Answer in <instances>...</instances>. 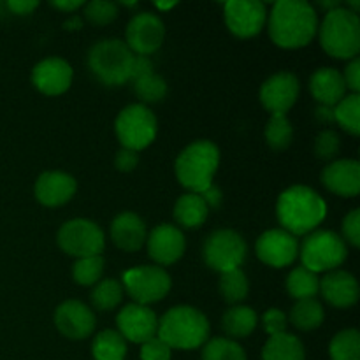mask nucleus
<instances>
[{
    "mask_svg": "<svg viewBox=\"0 0 360 360\" xmlns=\"http://www.w3.org/2000/svg\"><path fill=\"white\" fill-rule=\"evenodd\" d=\"M157 334L171 350H193L206 343L210 322L204 313L192 306H176L162 316Z\"/></svg>",
    "mask_w": 360,
    "mask_h": 360,
    "instance_id": "nucleus-3",
    "label": "nucleus"
},
{
    "mask_svg": "<svg viewBox=\"0 0 360 360\" xmlns=\"http://www.w3.org/2000/svg\"><path fill=\"white\" fill-rule=\"evenodd\" d=\"M319 16L304 0H280L269 14V35L280 48L295 49L308 46L316 35Z\"/></svg>",
    "mask_w": 360,
    "mask_h": 360,
    "instance_id": "nucleus-1",
    "label": "nucleus"
},
{
    "mask_svg": "<svg viewBox=\"0 0 360 360\" xmlns=\"http://www.w3.org/2000/svg\"><path fill=\"white\" fill-rule=\"evenodd\" d=\"M257 313L248 306H234L227 309L221 319V327L231 338H246L255 330Z\"/></svg>",
    "mask_w": 360,
    "mask_h": 360,
    "instance_id": "nucleus-27",
    "label": "nucleus"
},
{
    "mask_svg": "<svg viewBox=\"0 0 360 360\" xmlns=\"http://www.w3.org/2000/svg\"><path fill=\"white\" fill-rule=\"evenodd\" d=\"M290 320L301 330L316 329L323 322L322 304L316 299H302V301H297L290 311Z\"/></svg>",
    "mask_w": 360,
    "mask_h": 360,
    "instance_id": "nucleus-30",
    "label": "nucleus"
},
{
    "mask_svg": "<svg viewBox=\"0 0 360 360\" xmlns=\"http://www.w3.org/2000/svg\"><path fill=\"white\" fill-rule=\"evenodd\" d=\"M220 164V150L211 141H195L179 153L176 176L192 193H202L213 186V176Z\"/></svg>",
    "mask_w": 360,
    "mask_h": 360,
    "instance_id": "nucleus-4",
    "label": "nucleus"
},
{
    "mask_svg": "<svg viewBox=\"0 0 360 360\" xmlns=\"http://www.w3.org/2000/svg\"><path fill=\"white\" fill-rule=\"evenodd\" d=\"M257 257L271 267L290 266L299 253L295 236L288 234L283 229L267 231L257 239Z\"/></svg>",
    "mask_w": 360,
    "mask_h": 360,
    "instance_id": "nucleus-14",
    "label": "nucleus"
},
{
    "mask_svg": "<svg viewBox=\"0 0 360 360\" xmlns=\"http://www.w3.org/2000/svg\"><path fill=\"white\" fill-rule=\"evenodd\" d=\"M210 207L199 193H185L176 200L174 218L186 229H197L206 221Z\"/></svg>",
    "mask_w": 360,
    "mask_h": 360,
    "instance_id": "nucleus-25",
    "label": "nucleus"
},
{
    "mask_svg": "<svg viewBox=\"0 0 360 360\" xmlns=\"http://www.w3.org/2000/svg\"><path fill=\"white\" fill-rule=\"evenodd\" d=\"M316 118L323 123H333L334 122V108H329V105H320L316 109Z\"/></svg>",
    "mask_w": 360,
    "mask_h": 360,
    "instance_id": "nucleus-49",
    "label": "nucleus"
},
{
    "mask_svg": "<svg viewBox=\"0 0 360 360\" xmlns=\"http://www.w3.org/2000/svg\"><path fill=\"white\" fill-rule=\"evenodd\" d=\"M343 234L352 246H360V211L354 210L343 220Z\"/></svg>",
    "mask_w": 360,
    "mask_h": 360,
    "instance_id": "nucleus-43",
    "label": "nucleus"
},
{
    "mask_svg": "<svg viewBox=\"0 0 360 360\" xmlns=\"http://www.w3.org/2000/svg\"><path fill=\"white\" fill-rule=\"evenodd\" d=\"M347 245L333 231H316L304 239L301 248L302 267L313 273L334 271L347 260Z\"/></svg>",
    "mask_w": 360,
    "mask_h": 360,
    "instance_id": "nucleus-7",
    "label": "nucleus"
},
{
    "mask_svg": "<svg viewBox=\"0 0 360 360\" xmlns=\"http://www.w3.org/2000/svg\"><path fill=\"white\" fill-rule=\"evenodd\" d=\"M320 292L334 308H350L359 299V283L347 271H330L320 280Z\"/></svg>",
    "mask_w": 360,
    "mask_h": 360,
    "instance_id": "nucleus-22",
    "label": "nucleus"
},
{
    "mask_svg": "<svg viewBox=\"0 0 360 360\" xmlns=\"http://www.w3.org/2000/svg\"><path fill=\"white\" fill-rule=\"evenodd\" d=\"M32 83L46 95H60L72 83V67L62 58H46L32 70Z\"/></svg>",
    "mask_w": 360,
    "mask_h": 360,
    "instance_id": "nucleus-19",
    "label": "nucleus"
},
{
    "mask_svg": "<svg viewBox=\"0 0 360 360\" xmlns=\"http://www.w3.org/2000/svg\"><path fill=\"white\" fill-rule=\"evenodd\" d=\"M151 72H153V63H151V60L148 58V56H134L132 69H130V81H132V83Z\"/></svg>",
    "mask_w": 360,
    "mask_h": 360,
    "instance_id": "nucleus-46",
    "label": "nucleus"
},
{
    "mask_svg": "<svg viewBox=\"0 0 360 360\" xmlns=\"http://www.w3.org/2000/svg\"><path fill=\"white\" fill-rule=\"evenodd\" d=\"M309 90L320 105L334 108L347 95V84H345L343 74L333 67H322L315 70L309 79Z\"/></svg>",
    "mask_w": 360,
    "mask_h": 360,
    "instance_id": "nucleus-23",
    "label": "nucleus"
},
{
    "mask_svg": "<svg viewBox=\"0 0 360 360\" xmlns=\"http://www.w3.org/2000/svg\"><path fill=\"white\" fill-rule=\"evenodd\" d=\"M115 129L122 146L137 153L155 141L157 118L144 104H132L120 112Z\"/></svg>",
    "mask_w": 360,
    "mask_h": 360,
    "instance_id": "nucleus-8",
    "label": "nucleus"
},
{
    "mask_svg": "<svg viewBox=\"0 0 360 360\" xmlns=\"http://www.w3.org/2000/svg\"><path fill=\"white\" fill-rule=\"evenodd\" d=\"M304 347L294 334H278L267 340L262 350V360H304Z\"/></svg>",
    "mask_w": 360,
    "mask_h": 360,
    "instance_id": "nucleus-26",
    "label": "nucleus"
},
{
    "mask_svg": "<svg viewBox=\"0 0 360 360\" xmlns=\"http://www.w3.org/2000/svg\"><path fill=\"white\" fill-rule=\"evenodd\" d=\"M248 278H246V274L241 269L221 273L220 292L225 301L231 302V304L245 301V297L248 295Z\"/></svg>",
    "mask_w": 360,
    "mask_h": 360,
    "instance_id": "nucleus-35",
    "label": "nucleus"
},
{
    "mask_svg": "<svg viewBox=\"0 0 360 360\" xmlns=\"http://www.w3.org/2000/svg\"><path fill=\"white\" fill-rule=\"evenodd\" d=\"M118 14V7L115 2L109 0H94V2L86 4L84 7V16L90 23L94 25H108Z\"/></svg>",
    "mask_w": 360,
    "mask_h": 360,
    "instance_id": "nucleus-39",
    "label": "nucleus"
},
{
    "mask_svg": "<svg viewBox=\"0 0 360 360\" xmlns=\"http://www.w3.org/2000/svg\"><path fill=\"white\" fill-rule=\"evenodd\" d=\"M120 334L132 343H146L155 338L158 329L157 315L148 306L129 304L116 316Z\"/></svg>",
    "mask_w": 360,
    "mask_h": 360,
    "instance_id": "nucleus-16",
    "label": "nucleus"
},
{
    "mask_svg": "<svg viewBox=\"0 0 360 360\" xmlns=\"http://www.w3.org/2000/svg\"><path fill=\"white\" fill-rule=\"evenodd\" d=\"M329 354L333 360H360V334L355 329L341 330L330 341Z\"/></svg>",
    "mask_w": 360,
    "mask_h": 360,
    "instance_id": "nucleus-33",
    "label": "nucleus"
},
{
    "mask_svg": "<svg viewBox=\"0 0 360 360\" xmlns=\"http://www.w3.org/2000/svg\"><path fill=\"white\" fill-rule=\"evenodd\" d=\"M267 20L266 6L259 0H229L225 4V23L238 37H253Z\"/></svg>",
    "mask_w": 360,
    "mask_h": 360,
    "instance_id": "nucleus-12",
    "label": "nucleus"
},
{
    "mask_svg": "<svg viewBox=\"0 0 360 360\" xmlns=\"http://www.w3.org/2000/svg\"><path fill=\"white\" fill-rule=\"evenodd\" d=\"M102 273H104V259L101 255L86 257V259H77L72 267L74 281L84 287L98 283Z\"/></svg>",
    "mask_w": 360,
    "mask_h": 360,
    "instance_id": "nucleus-38",
    "label": "nucleus"
},
{
    "mask_svg": "<svg viewBox=\"0 0 360 360\" xmlns=\"http://www.w3.org/2000/svg\"><path fill=\"white\" fill-rule=\"evenodd\" d=\"M199 195L202 197L204 202L207 204V207H217L218 204H220V200H221L220 190L214 188V186H210V188L204 190V192L199 193Z\"/></svg>",
    "mask_w": 360,
    "mask_h": 360,
    "instance_id": "nucleus-48",
    "label": "nucleus"
},
{
    "mask_svg": "<svg viewBox=\"0 0 360 360\" xmlns=\"http://www.w3.org/2000/svg\"><path fill=\"white\" fill-rule=\"evenodd\" d=\"M76 179L60 171L42 172L35 181V197L48 207H58L69 202L76 193Z\"/></svg>",
    "mask_w": 360,
    "mask_h": 360,
    "instance_id": "nucleus-20",
    "label": "nucleus"
},
{
    "mask_svg": "<svg viewBox=\"0 0 360 360\" xmlns=\"http://www.w3.org/2000/svg\"><path fill=\"white\" fill-rule=\"evenodd\" d=\"M95 360H123L127 355V341L116 330H102L91 345Z\"/></svg>",
    "mask_w": 360,
    "mask_h": 360,
    "instance_id": "nucleus-29",
    "label": "nucleus"
},
{
    "mask_svg": "<svg viewBox=\"0 0 360 360\" xmlns=\"http://www.w3.org/2000/svg\"><path fill=\"white\" fill-rule=\"evenodd\" d=\"M123 287L136 304L146 306L164 299L171 290V276L162 267L139 266L123 274Z\"/></svg>",
    "mask_w": 360,
    "mask_h": 360,
    "instance_id": "nucleus-10",
    "label": "nucleus"
},
{
    "mask_svg": "<svg viewBox=\"0 0 360 360\" xmlns=\"http://www.w3.org/2000/svg\"><path fill=\"white\" fill-rule=\"evenodd\" d=\"M115 164H116V169H118V171L130 172L137 167V164H139V155H137L136 151L122 148V150L116 153Z\"/></svg>",
    "mask_w": 360,
    "mask_h": 360,
    "instance_id": "nucleus-44",
    "label": "nucleus"
},
{
    "mask_svg": "<svg viewBox=\"0 0 360 360\" xmlns=\"http://www.w3.org/2000/svg\"><path fill=\"white\" fill-rule=\"evenodd\" d=\"M134 53L118 39H104L90 49L88 65L104 84L116 86L130 81Z\"/></svg>",
    "mask_w": 360,
    "mask_h": 360,
    "instance_id": "nucleus-6",
    "label": "nucleus"
},
{
    "mask_svg": "<svg viewBox=\"0 0 360 360\" xmlns=\"http://www.w3.org/2000/svg\"><path fill=\"white\" fill-rule=\"evenodd\" d=\"M276 214L283 231L292 236H302L322 224L327 214V204L313 188L295 185L280 195Z\"/></svg>",
    "mask_w": 360,
    "mask_h": 360,
    "instance_id": "nucleus-2",
    "label": "nucleus"
},
{
    "mask_svg": "<svg viewBox=\"0 0 360 360\" xmlns=\"http://www.w3.org/2000/svg\"><path fill=\"white\" fill-rule=\"evenodd\" d=\"M55 323L69 340H84L95 329V315L79 301H65L56 308Z\"/></svg>",
    "mask_w": 360,
    "mask_h": 360,
    "instance_id": "nucleus-17",
    "label": "nucleus"
},
{
    "mask_svg": "<svg viewBox=\"0 0 360 360\" xmlns=\"http://www.w3.org/2000/svg\"><path fill=\"white\" fill-rule=\"evenodd\" d=\"M202 360H246V354L236 341L214 338L204 345Z\"/></svg>",
    "mask_w": 360,
    "mask_h": 360,
    "instance_id": "nucleus-36",
    "label": "nucleus"
},
{
    "mask_svg": "<svg viewBox=\"0 0 360 360\" xmlns=\"http://www.w3.org/2000/svg\"><path fill=\"white\" fill-rule=\"evenodd\" d=\"M322 183L329 192L355 197L360 192V164L357 160H336L322 172Z\"/></svg>",
    "mask_w": 360,
    "mask_h": 360,
    "instance_id": "nucleus-21",
    "label": "nucleus"
},
{
    "mask_svg": "<svg viewBox=\"0 0 360 360\" xmlns=\"http://www.w3.org/2000/svg\"><path fill=\"white\" fill-rule=\"evenodd\" d=\"M37 6L39 2H35V0L34 2H28V0H11V2H7V7H9L14 14H28Z\"/></svg>",
    "mask_w": 360,
    "mask_h": 360,
    "instance_id": "nucleus-47",
    "label": "nucleus"
},
{
    "mask_svg": "<svg viewBox=\"0 0 360 360\" xmlns=\"http://www.w3.org/2000/svg\"><path fill=\"white\" fill-rule=\"evenodd\" d=\"M165 37L164 23L151 13H139L127 27V46L132 53L148 56L157 51Z\"/></svg>",
    "mask_w": 360,
    "mask_h": 360,
    "instance_id": "nucleus-13",
    "label": "nucleus"
},
{
    "mask_svg": "<svg viewBox=\"0 0 360 360\" xmlns=\"http://www.w3.org/2000/svg\"><path fill=\"white\" fill-rule=\"evenodd\" d=\"M299 79L292 72H278L260 88V102L271 115H287L299 97Z\"/></svg>",
    "mask_w": 360,
    "mask_h": 360,
    "instance_id": "nucleus-15",
    "label": "nucleus"
},
{
    "mask_svg": "<svg viewBox=\"0 0 360 360\" xmlns=\"http://www.w3.org/2000/svg\"><path fill=\"white\" fill-rule=\"evenodd\" d=\"M322 48L336 58H355L360 49V20L359 14L347 7L327 11L320 27Z\"/></svg>",
    "mask_w": 360,
    "mask_h": 360,
    "instance_id": "nucleus-5",
    "label": "nucleus"
},
{
    "mask_svg": "<svg viewBox=\"0 0 360 360\" xmlns=\"http://www.w3.org/2000/svg\"><path fill=\"white\" fill-rule=\"evenodd\" d=\"M51 6L60 11H65V13H72V11L79 9V7L83 6V0H72V2H69V0H65V2H53Z\"/></svg>",
    "mask_w": 360,
    "mask_h": 360,
    "instance_id": "nucleus-50",
    "label": "nucleus"
},
{
    "mask_svg": "<svg viewBox=\"0 0 360 360\" xmlns=\"http://www.w3.org/2000/svg\"><path fill=\"white\" fill-rule=\"evenodd\" d=\"M58 246L76 259L101 255L105 238L102 229L95 221L76 218L63 224L58 231Z\"/></svg>",
    "mask_w": 360,
    "mask_h": 360,
    "instance_id": "nucleus-9",
    "label": "nucleus"
},
{
    "mask_svg": "<svg viewBox=\"0 0 360 360\" xmlns=\"http://www.w3.org/2000/svg\"><path fill=\"white\" fill-rule=\"evenodd\" d=\"M176 6V2H169V4H162V2H158L157 4V7L158 9H171V7H174Z\"/></svg>",
    "mask_w": 360,
    "mask_h": 360,
    "instance_id": "nucleus-51",
    "label": "nucleus"
},
{
    "mask_svg": "<svg viewBox=\"0 0 360 360\" xmlns=\"http://www.w3.org/2000/svg\"><path fill=\"white\" fill-rule=\"evenodd\" d=\"M294 139V129L287 115H273L266 127V141L274 151H283Z\"/></svg>",
    "mask_w": 360,
    "mask_h": 360,
    "instance_id": "nucleus-34",
    "label": "nucleus"
},
{
    "mask_svg": "<svg viewBox=\"0 0 360 360\" xmlns=\"http://www.w3.org/2000/svg\"><path fill=\"white\" fill-rule=\"evenodd\" d=\"M262 323L269 336H278V334H283L287 330V315L281 309L271 308L264 313Z\"/></svg>",
    "mask_w": 360,
    "mask_h": 360,
    "instance_id": "nucleus-41",
    "label": "nucleus"
},
{
    "mask_svg": "<svg viewBox=\"0 0 360 360\" xmlns=\"http://www.w3.org/2000/svg\"><path fill=\"white\" fill-rule=\"evenodd\" d=\"M123 287L115 278H108L98 283H95L94 292H91V304L98 311H111L122 302Z\"/></svg>",
    "mask_w": 360,
    "mask_h": 360,
    "instance_id": "nucleus-32",
    "label": "nucleus"
},
{
    "mask_svg": "<svg viewBox=\"0 0 360 360\" xmlns=\"http://www.w3.org/2000/svg\"><path fill=\"white\" fill-rule=\"evenodd\" d=\"M111 239L125 252H137L146 241V225L132 211L120 213L111 224Z\"/></svg>",
    "mask_w": 360,
    "mask_h": 360,
    "instance_id": "nucleus-24",
    "label": "nucleus"
},
{
    "mask_svg": "<svg viewBox=\"0 0 360 360\" xmlns=\"http://www.w3.org/2000/svg\"><path fill=\"white\" fill-rule=\"evenodd\" d=\"M343 79L347 88H350L354 94H359L360 91V60L355 56L352 58V62L348 63L347 69H345Z\"/></svg>",
    "mask_w": 360,
    "mask_h": 360,
    "instance_id": "nucleus-45",
    "label": "nucleus"
},
{
    "mask_svg": "<svg viewBox=\"0 0 360 360\" xmlns=\"http://www.w3.org/2000/svg\"><path fill=\"white\" fill-rule=\"evenodd\" d=\"M287 290L297 301L302 299H315L320 290V280L313 271L306 267H295L287 276Z\"/></svg>",
    "mask_w": 360,
    "mask_h": 360,
    "instance_id": "nucleus-28",
    "label": "nucleus"
},
{
    "mask_svg": "<svg viewBox=\"0 0 360 360\" xmlns=\"http://www.w3.org/2000/svg\"><path fill=\"white\" fill-rule=\"evenodd\" d=\"M204 260L211 269L218 273H229V271L239 269L246 257V243L238 232L217 231L204 243Z\"/></svg>",
    "mask_w": 360,
    "mask_h": 360,
    "instance_id": "nucleus-11",
    "label": "nucleus"
},
{
    "mask_svg": "<svg viewBox=\"0 0 360 360\" xmlns=\"http://www.w3.org/2000/svg\"><path fill=\"white\" fill-rule=\"evenodd\" d=\"M148 253L162 266L174 264L185 253V236L171 224L157 225L148 238Z\"/></svg>",
    "mask_w": 360,
    "mask_h": 360,
    "instance_id": "nucleus-18",
    "label": "nucleus"
},
{
    "mask_svg": "<svg viewBox=\"0 0 360 360\" xmlns=\"http://www.w3.org/2000/svg\"><path fill=\"white\" fill-rule=\"evenodd\" d=\"M141 360H171V348L158 338H151L150 341L143 343Z\"/></svg>",
    "mask_w": 360,
    "mask_h": 360,
    "instance_id": "nucleus-42",
    "label": "nucleus"
},
{
    "mask_svg": "<svg viewBox=\"0 0 360 360\" xmlns=\"http://www.w3.org/2000/svg\"><path fill=\"white\" fill-rule=\"evenodd\" d=\"M134 90L144 104H155L167 95V83L164 81V77L151 72L141 79L134 81Z\"/></svg>",
    "mask_w": 360,
    "mask_h": 360,
    "instance_id": "nucleus-37",
    "label": "nucleus"
},
{
    "mask_svg": "<svg viewBox=\"0 0 360 360\" xmlns=\"http://www.w3.org/2000/svg\"><path fill=\"white\" fill-rule=\"evenodd\" d=\"M341 141L334 130H323L316 136L315 141V153L320 160H333L340 153Z\"/></svg>",
    "mask_w": 360,
    "mask_h": 360,
    "instance_id": "nucleus-40",
    "label": "nucleus"
},
{
    "mask_svg": "<svg viewBox=\"0 0 360 360\" xmlns=\"http://www.w3.org/2000/svg\"><path fill=\"white\" fill-rule=\"evenodd\" d=\"M334 122L340 123L352 136L360 134V97L359 94L345 95L343 101L334 105Z\"/></svg>",
    "mask_w": 360,
    "mask_h": 360,
    "instance_id": "nucleus-31",
    "label": "nucleus"
}]
</instances>
